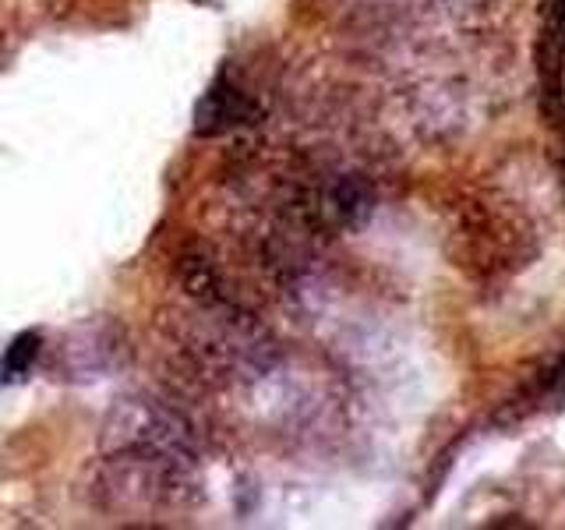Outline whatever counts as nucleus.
Instances as JSON below:
<instances>
[{
    "label": "nucleus",
    "instance_id": "nucleus-1",
    "mask_svg": "<svg viewBox=\"0 0 565 530\" xmlns=\"http://www.w3.org/2000/svg\"><path fill=\"white\" fill-rule=\"evenodd\" d=\"M552 389H555V396H565V358H562L558 368L552 371Z\"/></svg>",
    "mask_w": 565,
    "mask_h": 530
}]
</instances>
